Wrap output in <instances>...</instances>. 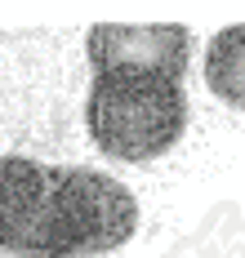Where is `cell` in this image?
I'll return each instance as SVG.
<instances>
[{
    "label": "cell",
    "mask_w": 245,
    "mask_h": 258,
    "mask_svg": "<svg viewBox=\"0 0 245 258\" xmlns=\"http://www.w3.org/2000/svg\"><path fill=\"white\" fill-rule=\"evenodd\" d=\"M138 232V201L98 169L0 156V254L94 258Z\"/></svg>",
    "instance_id": "obj_2"
},
{
    "label": "cell",
    "mask_w": 245,
    "mask_h": 258,
    "mask_svg": "<svg viewBox=\"0 0 245 258\" xmlns=\"http://www.w3.org/2000/svg\"><path fill=\"white\" fill-rule=\"evenodd\" d=\"M85 49L94 67L85 120L98 152L125 165L169 152L188 129V27H94Z\"/></svg>",
    "instance_id": "obj_1"
},
{
    "label": "cell",
    "mask_w": 245,
    "mask_h": 258,
    "mask_svg": "<svg viewBox=\"0 0 245 258\" xmlns=\"http://www.w3.org/2000/svg\"><path fill=\"white\" fill-rule=\"evenodd\" d=\"M205 85L227 107L245 111V27L218 31L205 49Z\"/></svg>",
    "instance_id": "obj_3"
}]
</instances>
